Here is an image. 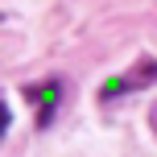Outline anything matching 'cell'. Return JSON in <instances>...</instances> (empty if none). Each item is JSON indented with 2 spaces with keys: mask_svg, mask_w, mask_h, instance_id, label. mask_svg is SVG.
<instances>
[{
  "mask_svg": "<svg viewBox=\"0 0 157 157\" xmlns=\"http://www.w3.org/2000/svg\"><path fill=\"white\" fill-rule=\"evenodd\" d=\"M8 124H13V112H8V103H4V99H0V136H4V132H8Z\"/></svg>",
  "mask_w": 157,
  "mask_h": 157,
  "instance_id": "3957f363",
  "label": "cell"
},
{
  "mask_svg": "<svg viewBox=\"0 0 157 157\" xmlns=\"http://www.w3.org/2000/svg\"><path fill=\"white\" fill-rule=\"evenodd\" d=\"M62 95H66L62 78H46V83H29L25 87V99L37 103V124L41 128L54 124V112H58V103H62Z\"/></svg>",
  "mask_w": 157,
  "mask_h": 157,
  "instance_id": "6da1fadb",
  "label": "cell"
},
{
  "mask_svg": "<svg viewBox=\"0 0 157 157\" xmlns=\"http://www.w3.org/2000/svg\"><path fill=\"white\" fill-rule=\"evenodd\" d=\"M128 87H136V78H132V75H124V78H112V83H103L99 99H116V95H124Z\"/></svg>",
  "mask_w": 157,
  "mask_h": 157,
  "instance_id": "7a4b0ae2",
  "label": "cell"
}]
</instances>
